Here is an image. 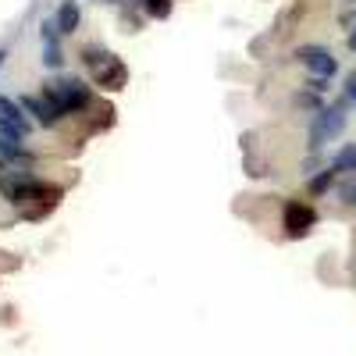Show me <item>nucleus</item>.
I'll list each match as a JSON object with an SVG mask.
<instances>
[{"instance_id":"obj_1","label":"nucleus","mask_w":356,"mask_h":356,"mask_svg":"<svg viewBox=\"0 0 356 356\" xmlns=\"http://www.w3.org/2000/svg\"><path fill=\"white\" fill-rule=\"evenodd\" d=\"M40 97H47L61 114H79V111L89 107V100H93L89 86L79 82V79H50V82H43Z\"/></svg>"},{"instance_id":"obj_2","label":"nucleus","mask_w":356,"mask_h":356,"mask_svg":"<svg viewBox=\"0 0 356 356\" xmlns=\"http://www.w3.org/2000/svg\"><path fill=\"white\" fill-rule=\"evenodd\" d=\"M346 129V114L339 107H321L317 118H314V129H310V146L314 150H321L328 139H335L339 132Z\"/></svg>"},{"instance_id":"obj_3","label":"nucleus","mask_w":356,"mask_h":356,"mask_svg":"<svg viewBox=\"0 0 356 356\" xmlns=\"http://www.w3.org/2000/svg\"><path fill=\"white\" fill-rule=\"evenodd\" d=\"M285 235L289 239H303V235L317 225V211L310 203H303V200H289L285 203Z\"/></svg>"},{"instance_id":"obj_4","label":"nucleus","mask_w":356,"mask_h":356,"mask_svg":"<svg viewBox=\"0 0 356 356\" xmlns=\"http://www.w3.org/2000/svg\"><path fill=\"white\" fill-rule=\"evenodd\" d=\"M29 129H33V122L25 118V107L15 104L11 97H0V136H8V139H25Z\"/></svg>"},{"instance_id":"obj_5","label":"nucleus","mask_w":356,"mask_h":356,"mask_svg":"<svg viewBox=\"0 0 356 356\" xmlns=\"http://www.w3.org/2000/svg\"><path fill=\"white\" fill-rule=\"evenodd\" d=\"M93 79H97L100 89L118 93V89H125V82H129V68H125V61L118 54H104V61L93 68Z\"/></svg>"},{"instance_id":"obj_6","label":"nucleus","mask_w":356,"mask_h":356,"mask_svg":"<svg viewBox=\"0 0 356 356\" xmlns=\"http://www.w3.org/2000/svg\"><path fill=\"white\" fill-rule=\"evenodd\" d=\"M296 57H300V61L310 68L314 79H332L339 72V61L332 57L328 47H300V50H296Z\"/></svg>"},{"instance_id":"obj_7","label":"nucleus","mask_w":356,"mask_h":356,"mask_svg":"<svg viewBox=\"0 0 356 356\" xmlns=\"http://www.w3.org/2000/svg\"><path fill=\"white\" fill-rule=\"evenodd\" d=\"M18 104H22L29 114H36V122H40V125H47V129H50V125H57V122L65 118V114L57 111V107H54L47 97H22Z\"/></svg>"},{"instance_id":"obj_8","label":"nucleus","mask_w":356,"mask_h":356,"mask_svg":"<svg viewBox=\"0 0 356 356\" xmlns=\"http://www.w3.org/2000/svg\"><path fill=\"white\" fill-rule=\"evenodd\" d=\"M79 18H82V11H79V4L75 0H65L61 8H57V29H61V36H72L75 29H79Z\"/></svg>"},{"instance_id":"obj_9","label":"nucleus","mask_w":356,"mask_h":356,"mask_svg":"<svg viewBox=\"0 0 356 356\" xmlns=\"http://www.w3.org/2000/svg\"><path fill=\"white\" fill-rule=\"evenodd\" d=\"M332 171H335V175L356 171V143H346L342 150L335 154V161H332Z\"/></svg>"},{"instance_id":"obj_10","label":"nucleus","mask_w":356,"mask_h":356,"mask_svg":"<svg viewBox=\"0 0 356 356\" xmlns=\"http://www.w3.org/2000/svg\"><path fill=\"white\" fill-rule=\"evenodd\" d=\"M332 186H335V171H332V168H324V171H321L317 178H310V193H314V196L328 193Z\"/></svg>"},{"instance_id":"obj_11","label":"nucleus","mask_w":356,"mask_h":356,"mask_svg":"<svg viewBox=\"0 0 356 356\" xmlns=\"http://www.w3.org/2000/svg\"><path fill=\"white\" fill-rule=\"evenodd\" d=\"M43 65H47V68H61V65H65V50H61V43L43 47Z\"/></svg>"},{"instance_id":"obj_12","label":"nucleus","mask_w":356,"mask_h":356,"mask_svg":"<svg viewBox=\"0 0 356 356\" xmlns=\"http://www.w3.org/2000/svg\"><path fill=\"white\" fill-rule=\"evenodd\" d=\"M40 40H43V47H50V43L61 40V29H57V22H43V25H40Z\"/></svg>"},{"instance_id":"obj_13","label":"nucleus","mask_w":356,"mask_h":356,"mask_svg":"<svg viewBox=\"0 0 356 356\" xmlns=\"http://www.w3.org/2000/svg\"><path fill=\"white\" fill-rule=\"evenodd\" d=\"M146 11L157 15V18H168V11H171V0H146Z\"/></svg>"},{"instance_id":"obj_14","label":"nucleus","mask_w":356,"mask_h":356,"mask_svg":"<svg viewBox=\"0 0 356 356\" xmlns=\"http://www.w3.org/2000/svg\"><path fill=\"white\" fill-rule=\"evenodd\" d=\"M310 89L314 93H324V89H328V79H310Z\"/></svg>"},{"instance_id":"obj_15","label":"nucleus","mask_w":356,"mask_h":356,"mask_svg":"<svg viewBox=\"0 0 356 356\" xmlns=\"http://www.w3.org/2000/svg\"><path fill=\"white\" fill-rule=\"evenodd\" d=\"M342 196H346V203H356V186H349V189H342Z\"/></svg>"},{"instance_id":"obj_16","label":"nucleus","mask_w":356,"mask_h":356,"mask_svg":"<svg viewBox=\"0 0 356 356\" xmlns=\"http://www.w3.org/2000/svg\"><path fill=\"white\" fill-rule=\"evenodd\" d=\"M346 93H349V100H356V86H346Z\"/></svg>"},{"instance_id":"obj_17","label":"nucleus","mask_w":356,"mask_h":356,"mask_svg":"<svg viewBox=\"0 0 356 356\" xmlns=\"http://www.w3.org/2000/svg\"><path fill=\"white\" fill-rule=\"evenodd\" d=\"M349 50H356V33H353V36H349Z\"/></svg>"},{"instance_id":"obj_18","label":"nucleus","mask_w":356,"mask_h":356,"mask_svg":"<svg viewBox=\"0 0 356 356\" xmlns=\"http://www.w3.org/2000/svg\"><path fill=\"white\" fill-rule=\"evenodd\" d=\"M4 57H8V54H4V50H0V65H4Z\"/></svg>"}]
</instances>
